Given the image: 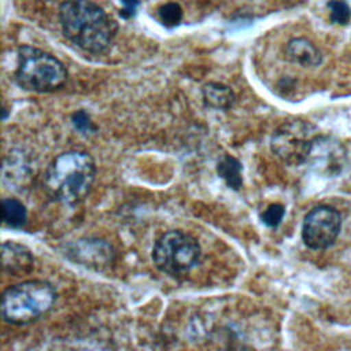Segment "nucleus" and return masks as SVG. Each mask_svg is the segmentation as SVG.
<instances>
[{"mask_svg":"<svg viewBox=\"0 0 351 351\" xmlns=\"http://www.w3.org/2000/svg\"><path fill=\"white\" fill-rule=\"evenodd\" d=\"M284 56L288 62L303 67H315L322 62L319 49L306 38L289 40L284 48Z\"/></svg>","mask_w":351,"mask_h":351,"instance_id":"nucleus-9","label":"nucleus"},{"mask_svg":"<svg viewBox=\"0 0 351 351\" xmlns=\"http://www.w3.org/2000/svg\"><path fill=\"white\" fill-rule=\"evenodd\" d=\"M71 123L75 130H78L80 133H84V134H88L96 129L95 125L92 123L89 115L84 110H78L71 115Z\"/></svg>","mask_w":351,"mask_h":351,"instance_id":"nucleus-17","label":"nucleus"},{"mask_svg":"<svg viewBox=\"0 0 351 351\" xmlns=\"http://www.w3.org/2000/svg\"><path fill=\"white\" fill-rule=\"evenodd\" d=\"M340 230V213L330 206H317L304 215L302 240L311 250H325L335 244Z\"/></svg>","mask_w":351,"mask_h":351,"instance_id":"nucleus-7","label":"nucleus"},{"mask_svg":"<svg viewBox=\"0 0 351 351\" xmlns=\"http://www.w3.org/2000/svg\"><path fill=\"white\" fill-rule=\"evenodd\" d=\"M158 16L166 27H174L182 19V8L177 3H166L159 7Z\"/></svg>","mask_w":351,"mask_h":351,"instance_id":"nucleus-15","label":"nucleus"},{"mask_svg":"<svg viewBox=\"0 0 351 351\" xmlns=\"http://www.w3.org/2000/svg\"><path fill=\"white\" fill-rule=\"evenodd\" d=\"M329 19L337 25H348L351 21V8L344 0H330L328 3Z\"/></svg>","mask_w":351,"mask_h":351,"instance_id":"nucleus-14","label":"nucleus"},{"mask_svg":"<svg viewBox=\"0 0 351 351\" xmlns=\"http://www.w3.org/2000/svg\"><path fill=\"white\" fill-rule=\"evenodd\" d=\"M285 215V207L280 203H273L261 214L262 222L269 228H277Z\"/></svg>","mask_w":351,"mask_h":351,"instance_id":"nucleus-16","label":"nucleus"},{"mask_svg":"<svg viewBox=\"0 0 351 351\" xmlns=\"http://www.w3.org/2000/svg\"><path fill=\"white\" fill-rule=\"evenodd\" d=\"M200 259L197 240L181 230L163 233L152 248L155 266L169 276H182L191 271Z\"/></svg>","mask_w":351,"mask_h":351,"instance_id":"nucleus-5","label":"nucleus"},{"mask_svg":"<svg viewBox=\"0 0 351 351\" xmlns=\"http://www.w3.org/2000/svg\"><path fill=\"white\" fill-rule=\"evenodd\" d=\"M123 4V8L119 11V15L123 19H129L132 16H134L136 14V8L138 5V0H121Z\"/></svg>","mask_w":351,"mask_h":351,"instance_id":"nucleus-18","label":"nucleus"},{"mask_svg":"<svg viewBox=\"0 0 351 351\" xmlns=\"http://www.w3.org/2000/svg\"><path fill=\"white\" fill-rule=\"evenodd\" d=\"M67 78L63 63L48 52L30 45L18 48V67L15 82L32 92H52L59 89Z\"/></svg>","mask_w":351,"mask_h":351,"instance_id":"nucleus-4","label":"nucleus"},{"mask_svg":"<svg viewBox=\"0 0 351 351\" xmlns=\"http://www.w3.org/2000/svg\"><path fill=\"white\" fill-rule=\"evenodd\" d=\"M33 266V256L30 251L14 241L3 244V269L14 276L29 271Z\"/></svg>","mask_w":351,"mask_h":351,"instance_id":"nucleus-10","label":"nucleus"},{"mask_svg":"<svg viewBox=\"0 0 351 351\" xmlns=\"http://www.w3.org/2000/svg\"><path fill=\"white\" fill-rule=\"evenodd\" d=\"M95 176L96 165L88 152L67 151L49 163L43 182L55 200L75 204L89 193Z\"/></svg>","mask_w":351,"mask_h":351,"instance_id":"nucleus-2","label":"nucleus"},{"mask_svg":"<svg viewBox=\"0 0 351 351\" xmlns=\"http://www.w3.org/2000/svg\"><path fill=\"white\" fill-rule=\"evenodd\" d=\"M315 126L307 121L292 119L280 125L270 140L273 154L289 166H300L308 162L315 140Z\"/></svg>","mask_w":351,"mask_h":351,"instance_id":"nucleus-6","label":"nucleus"},{"mask_svg":"<svg viewBox=\"0 0 351 351\" xmlns=\"http://www.w3.org/2000/svg\"><path fill=\"white\" fill-rule=\"evenodd\" d=\"M56 298L53 287L43 280H27L8 287L1 296L3 319L12 325H25L51 310Z\"/></svg>","mask_w":351,"mask_h":351,"instance_id":"nucleus-3","label":"nucleus"},{"mask_svg":"<svg viewBox=\"0 0 351 351\" xmlns=\"http://www.w3.org/2000/svg\"><path fill=\"white\" fill-rule=\"evenodd\" d=\"M241 163L230 155H223L218 165H217V173L218 176L226 182V185L234 191H239L243 185V177H241Z\"/></svg>","mask_w":351,"mask_h":351,"instance_id":"nucleus-12","label":"nucleus"},{"mask_svg":"<svg viewBox=\"0 0 351 351\" xmlns=\"http://www.w3.org/2000/svg\"><path fill=\"white\" fill-rule=\"evenodd\" d=\"M63 34L80 49L90 53L106 51L117 33V23L90 0H64L59 7Z\"/></svg>","mask_w":351,"mask_h":351,"instance_id":"nucleus-1","label":"nucleus"},{"mask_svg":"<svg viewBox=\"0 0 351 351\" xmlns=\"http://www.w3.org/2000/svg\"><path fill=\"white\" fill-rule=\"evenodd\" d=\"M203 100L207 107L215 110H228L233 106L236 96L233 90L219 82H208L202 89Z\"/></svg>","mask_w":351,"mask_h":351,"instance_id":"nucleus-11","label":"nucleus"},{"mask_svg":"<svg viewBox=\"0 0 351 351\" xmlns=\"http://www.w3.org/2000/svg\"><path fill=\"white\" fill-rule=\"evenodd\" d=\"M1 208H3V222L8 228L19 229L25 226L27 219V211L22 202L14 197H7V199H3Z\"/></svg>","mask_w":351,"mask_h":351,"instance_id":"nucleus-13","label":"nucleus"},{"mask_svg":"<svg viewBox=\"0 0 351 351\" xmlns=\"http://www.w3.org/2000/svg\"><path fill=\"white\" fill-rule=\"evenodd\" d=\"M66 255L78 265L100 270L112 262L114 250L104 240L80 239L67 245Z\"/></svg>","mask_w":351,"mask_h":351,"instance_id":"nucleus-8","label":"nucleus"}]
</instances>
